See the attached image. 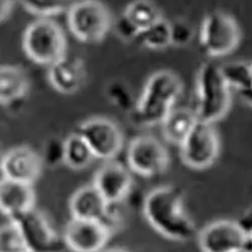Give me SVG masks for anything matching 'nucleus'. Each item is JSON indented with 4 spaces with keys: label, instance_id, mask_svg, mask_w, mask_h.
I'll list each match as a JSON object with an SVG mask.
<instances>
[{
    "label": "nucleus",
    "instance_id": "1",
    "mask_svg": "<svg viewBox=\"0 0 252 252\" xmlns=\"http://www.w3.org/2000/svg\"><path fill=\"white\" fill-rule=\"evenodd\" d=\"M143 215L151 226L167 239L185 242L196 234V226L184 209V192L177 186H164L145 197Z\"/></svg>",
    "mask_w": 252,
    "mask_h": 252
},
{
    "label": "nucleus",
    "instance_id": "2",
    "mask_svg": "<svg viewBox=\"0 0 252 252\" xmlns=\"http://www.w3.org/2000/svg\"><path fill=\"white\" fill-rule=\"evenodd\" d=\"M183 84L172 71L162 70L150 77L135 104L133 116L141 125L161 123L174 109L181 96Z\"/></svg>",
    "mask_w": 252,
    "mask_h": 252
},
{
    "label": "nucleus",
    "instance_id": "3",
    "mask_svg": "<svg viewBox=\"0 0 252 252\" xmlns=\"http://www.w3.org/2000/svg\"><path fill=\"white\" fill-rule=\"evenodd\" d=\"M196 94V114L200 120L214 123L227 114L231 105L230 86L220 66L212 63L201 66L197 75Z\"/></svg>",
    "mask_w": 252,
    "mask_h": 252
},
{
    "label": "nucleus",
    "instance_id": "4",
    "mask_svg": "<svg viewBox=\"0 0 252 252\" xmlns=\"http://www.w3.org/2000/svg\"><path fill=\"white\" fill-rule=\"evenodd\" d=\"M23 49L30 60L51 66L66 56L67 40L62 28L49 17H39L25 31Z\"/></svg>",
    "mask_w": 252,
    "mask_h": 252
},
{
    "label": "nucleus",
    "instance_id": "5",
    "mask_svg": "<svg viewBox=\"0 0 252 252\" xmlns=\"http://www.w3.org/2000/svg\"><path fill=\"white\" fill-rule=\"evenodd\" d=\"M68 26L82 43L98 44L109 32L112 17L107 7L98 0H81L69 9Z\"/></svg>",
    "mask_w": 252,
    "mask_h": 252
},
{
    "label": "nucleus",
    "instance_id": "6",
    "mask_svg": "<svg viewBox=\"0 0 252 252\" xmlns=\"http://www.w3.org/2000/svg\"><path fill=\"white\" fill-rule=\"evenodd\" d=\"M240 38L239 26L230 14L215 10L204 17L199 40L205 54L211 57L226 56L238 47Z\"/></svg>",
    "mask_w": 252,
    "mask_h": 252
},
{
    "label": "nucleus",
    "instance_id": "7",
    "mask_svg": "<svg viewBox=\"0 0 252 252\" xmlns=\"http://www.w3.org/2000/svg\"><path fill=\"white\" fill-rule=\"evenodd\" d=\"M180 148L183 162L191 169L204 170L211 166L220 150L218 133L213 123L199 119Z\"/></svg>",
    "mask_w": 252,
    "mask_h": 252
},
{
    "label": "nucleus",
    "instance_id": "8",
    "mask_svg": "<svg viewBox=\"0 0 252 252\" xmlns=\"http://www.w3.org/2000/svg\"><path fill=\"white\" fill-rule=\"evenodd\" d=\"M127 162L132 172L151 178L166 171L170 157L158 138L152 135H140L133 138L128 145Z\"/></svg>",
    "mask_w": 252,
    "mask_h": 252
},
{
    "label": "nucleus",
    "instance_id": "9",
    "mask_svg": "<svg viewBox=\"0 0 252 252\" xmlns=\"http://www.w3.org/2000/svg\"><path fill=\"white\" fill-rule=\"evenodd\" d=\"M77 132L86 140L96 158L111 160L122 150V131L108 118H90L79 125Z\"/></svg>",
    "mask_w": 252,
    "mask_h": 252
},
{
    "label": "nucleus",
    "instance_id": "10",
    "mask_svg": "<svg viewBox=\"0 0 252 252\" xmlns=\"http://www.w3.org/2000/svg\"><path fill=\"white\" fill-rule=\"evenodd\" d=\"M9 218L17 226L29 252L49 251L57 243V234L49 220L35 208Z\"/></svg>",
    "mask_w": 252,
    "mask_h": 252
},
{
    "label": "nucleus",
    "instance_id": "11",
    "mask_svg": "<svg viewBox=\"0 0 252 252\" xmlns=\"http://www.w3.org/2000/svg\"><path fill=\"white\" fill-rule=\"evenodd\" d=\"M112 232L102 221L72 218L66 226V245L77 252H96L105 247Z\"/></svg>",
    "mask_w": 252,
    "mask_h": 252
},
{
    "label": "nucleus",
    "instance_id": "12",
    "mask_svg": "<svg viewBox=\"0 0 252 252\" xmlns=\"http://www.w3.org/2000/svg\"><path fill=\"white\" fill-rule=\"evenodd\" d=\"M246 236L237 221L220 220L202 229L198 242L205 252H240Z\"/></svg>",
    "mask_w": 252,
    "mask_h": 252
},
{
    "label": "nucleus",
    "instance_id": "13",
    "mask_svg": "<svg viewBox=\"0 0 252 252\" xmlns=\"http://www.w3.org/2000/svg\"><path fill=\"white\" fill-rule=\"evenodd\" d=\"M0 166L3 178L32 185L43 173L44 160L30 146H17L3 156Z\"/></svg>",
    "mask_w": 252,
    "mask_h": 252
},
{
    "label": "nucleus",
    "instance_id": "14",
    "mask_svg": "<svg viewBox=\"0 0 252 252\" xmlns=\"http://www.w3.org/2000/svg\"><path fill=\"white\" fill-rule=\"evenodd\" d=\"M93 185L105 200L115 205L130 193L132 178L123 164L117 161H108L95 174Z\"/></svg>",
    "mask_w": 252,
    "mask_h": 252
},
{
    "label": "nucleus",
    "instance_id": "15",
    "mask_svg": "<svg viewBox=\"0 0 252 252\" xmlns=\"http://www.w3.org/2000/svg\"><path fill=\"white\" fill-rule=\"evenodd\" d=\"M48 78L57 92L64 95L75 94L85 83V65L81 59L66 55L50 66Z\"/></svg>",
    "mask_w": 252,
    "mask_h": 252
},
{
    "label": "nucleus",
    "instance_id": "16",
    "mask_svg": "<svg viewBox=\"0 0 252 252\" xmlns=\"http://www.w3.org/2000/svg\"><path fill=\"white\" fill-rule=\"evenodd\" d=\"M32 185L3 178L0 183V209L6 217H14L34 208Z\"/></svg>",
    "mask_w": 252,
    "mask_h": 252
},
{
    "label": "nucleus",
    "instance_id": "17",
    "mask_svg": "<svg viewBox=\"0 0 252 252\" xmlns=\"http://www.w3.org/2000/svg\"><path fill=\"white\" fill-rule=\"evenodd\" d=\"M110 204L105 200L94 185L77 190L70 199L69 209L72 218L103 221L109 211Z\"/></svg>",
    "mask_w": 252,
    "mask_h": 252
},
{
    "label": "nucleus",
    "instance_id": "18",
    "mask_svg": "<svg viewBox=\"0 0 252 252\" xmlns=\"http://www.w3.org/2000/svg\"><path fill=\"white\" fill-rule=\"evenodd\" d=\"M29 90L26 73L16 66H2L0 69V103L8 106L23 100Z\"/></svg>",
    "mask_w": 252,
    "mask_h": 252
},
{
    "label": "nucleus",
    "instance_id": "19",
    "mask_svg": "<svg viewBox=\"0 0 252 252\" xmlns=\"http://www.w3.org/2000/svg\"><path fill=\"white\" fill-rule=\"evenodd\" d=\"M198 120L196 111L188 108L173 109L160 123L162 135L169 142L180 146Z\"/></svg>",
    "mask_w": 252,
    "mask_h": 252
},
{
    "label": "nucleus",
    "instance_id": "20",
    "mask_svg": "<svg viewBox=\"0 0 252 252\" xmlns=\"http://www.w3.org/2000/svg\"><path fill=\"white\" fill-rule=\"evenodd\" d=\"M90 146L77 131L65 139L64 163L72 170H83L89 166L95 159Z\"/></svg>",
    "mask_w": 252,
    "mask_h": 252
},
{
    "label": "nucleus",
    "instance_id": "21",
    "mask_svg": "<svg viewBox=\"0 0 252 252\" xmlns=\"http://www.w3.org/2000/svg\"><path fill=\"white\" fill-rule=\"evenodd\" d=\"M124 13L132 20L140 32L161 18L158 7L152 0H134L126 6Z\"/></svg>",
    "mask_w": 252,
    "mask_h": 252
},
{
    "label": "nucleus",
    "instance_id": "22",
    "mask_svg": "<svg viewBox=\"0 0 252 252\" xmlns=\"http://www.w3.org/2000/svg\"><path fill=\"white\" fill-rule=\"evenodd\" d=\"M137 40L152 50H162L172 45L171 23L163 19H158L157 23L140 32Z\"/></svg>",
    "mask_w": 252,
    "mask_h": 252
},
{
    "label": "nucleus",
    "instance_id": "23",
    "mask_svg": "<svg viewBox=\"0 0 252 252\" xmlns=\"http://www.w3.org/2000/svg\"><path fill=\"white\" fill-rule=\"evenodd\" d=\"M220 69L230 88L234 87L242 92L252 87V74L248 63L241 61L229 62L220 66Z\"/></svg>",
    "mask_w": 252,
    "mask_h": 252
},
{
    "label": "nucleus",
    "instance_id": "24",
    "mask_svg": "<svg viewBox=\"0 0 252 252\" xmlns=\"http://www.w3.org/2000/svg\"><path fill=\"white\" fill-rule=\"evenodd\" d=\"M29 12L39 17H49L69 11L75 0H20Z\"/></svg>",
    "mask_w": 252,
    "mask_h": 252
},
{
    "label": "nucleus",
    "instance_id": "25",
    "mask_svg": "<svg viewBox=\"0 0 252 252\" xmlns=\"http://www.w3.org/2000/svg\"><path fill=\"white\" fill-rule=\"evenodd\" d=\"M6 218L7 221L1 225V251H28L17 226L12 219Z\"/></svg>",
    "mask_w": 252,
    "mask_h": 252
},
{
    "label": "nucleus",
    "instance_id": "26",
    "mask_svg": "<svg viewBox=\"0 0 252 252\" xmlns=\"http://www.w3.org/2000/svg\"><path fill=\"white\" fill-rule=\"evenodd\" d=\"M106 95L114 106L119 109L124 111L132 109V94L125 84L119 81L111 82L106 88Z\"/></svg>",
    "mask_w": 252,
    "mask_h": 252
},
{
    "label": "nucleus",
    "instance_id": "27",
    "mask_svg": "<svg viewBox=\"0 0 252 252\" xmlns=\"http://www.w3.org/2000/svg\"><path fill=\"white\" fill-rule=\"evenodd\" d=\"M43 160L49 166H57L65 160V139L50 138L44 148Z\"/></svg>",
    "mask_w": 252,
    "mask_h": 252
},
{
    "label": "nucleus",
    "instance_id": "28",
    "mask_svg": "<svg viewBox=\"0 0 252 252\" xmlns=\"http://www.w3.org/2000/svg\"><path fill=\"white\" fill-rule=\"evenodd\" d=\"M194 30L190 24L183 19H177L171 23L172 45L176 47H185L192 41Z\"/></svg>",
    "mask_w": 252,
    "mask_h": 252
},
{
    "label": "nucleus",
    "instance_id": "29",
    "mask_svg": "<svg viewBox=\"0 0 252 252\" xmlns=\"http://www.w3.org/2000/svg\"><path fill=\"white\" fill-rule=\"evenodd\" d=\"M114 30L115 33L123 41L137 40L138 35L140 33L139 29L124 12L116 18L114 24Z\"/></svg>",
    "mask_w": 252,
    "mask_h": 252
},
{
    "label": "nucleus",
    "instance_id": "30",
    "mask_svg": "<svg viewBox=\"0 0 252 252\" xmlns=\"http://www.w3.org/2000/svg\"><path fill=\"white\" fill-rule=\"evenodd\" d=\"M238 225L246 235H252V210L247 211L238 221Z\"/></svg>",
    "mask_w": 252,
    "mask_h": 252
},
{
    "label": "nucleus",
    "instance_id": "31",
    "mask_svg": "<svg viewBox=\"0 0 252 252\" xmlns=\"http://www.w3.org/2000/svg\"><path fill=\"white\" fill-rule=\"evenodd\" d=\"M13 5L14 0H0V18H1V22H4L11 14Z\"/></svg>",
    "mask_w": 252,
    "mask_h": 252
},
{
    "label": "nucleus",
    "instance_id": "32",
    "mask_svg": "<svg viewBox=\"0 0 252 252\" xmlns=\"http://www.w3.org/2000/svg\"><path fill=\"white\" fill-rule=\"evenodd\" d=\"M240 93V96L241 98L246 102L248 103L249 105H251L252 106V87L245 90V91H242V92H239Z\"/></svg>",
    "mask_w": 252,
    "mask_h": 252
},
{
    "label": "nucleus",
    "instance_id": "33",
    "mask_svg": "<svg viewBox=\"0 0 252 252\" xmlns=\"http://www.w3.org/2000/svg\"><path fill=\"white\" fill-rule=\"evenodd\" d=\"M250 68H251V74H252V63L250 64Z\"/></svg>",
    "mask_w": 252,
    "mask_h": 252
}]
</instances>
